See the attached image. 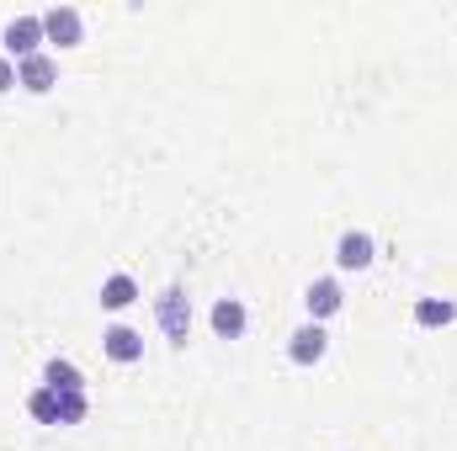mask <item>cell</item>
Listing matches in <instances>:
<instances>
[{
    "mask_svg": "<svg viewBox=\"0 0 457 451\" xmlns=\"http://www.w3.org/2000/svg\"><path fill=\"white\" fill-rule=\"evenodd\" d=\"M154 324L170 345H187L192 340V292L181 282H170L160 298H154Z\"/></svg>",
    "mask_w": 457,
    "mask_h": 451,
    "instance_id": "6da1fadb",
    "label": "cell"
},
{
    "mask_svg": "<svg viewBox=\"0 0 457 451\" xmlns=\"http://www.w3.org/2000/svg\"><path fill=\"white\" fill-rule=\"evenodd\" d=\"M43 43H48V37H43V11H16V16L0 27V53L16 59V64L32 59V53H43Z\"/></svg>",
    "mask_w": 457,
    "mask_h": 451,
    "instance_id": "7a4b0ae2",
    "label": "cell"
},
{
    "mask_svg": "<svg viewBox=\"0 0 457 451\" xmlns=\"http://www.w3.org/2000/svg\"><path fill=\"white\" fill-rule=\"evenodd\" d=\"M325 356H330V330H325V324L303 319V324L287 335V361H293V366H303V372H309V366H320Z\"/></svg>",
    "mask_w": 457,
    "mask_h": 451,
    "instance_id": "3957f363",
    "label": "cell"
},
{
    "mask_svg": "<svg viewBox=\"0 0 457 451\" xmlns=\"http://www.w3.org/2000/svg\"><path fill=\"white\" fill-rule=\"evenodd\" d=\"M345 308V287L341 276H314L309 287H303V314L314 319V324H330L336 314Z\"/></svg>",
    "mask_w": 457,
    "mask_h": 451,
    "instance_id": "277c9868",
    "label": "cell"
},
{
    "mask_svg": "<svg viewBox=\"0 0 457 451\" xmlns=\"http://www.w3.org/2000/svg\"><path fill=\"white\" fill-rule=\"evenodd\" d=\"M43 37H48L54 48H80V43H86V16H80L75 5H48V11H43Z\"/></svg>",
    "mask_w": 457,
    "mask_h": 451,
    "instance_id": "5b68a950",
    "label": "cell"
},
{
    "mask_svg": "<svg viewBox=\"0 0 457 451\" xmlns=\"http://www.w3.org/2000/svg\"><path fill=\"white\" fill-rule=\"evenodd\" d=\"M102 356H107L112 366H138V361H144V335H138L133 324L112 319V324L102 330Z\"/></svg>",
    "mask_w": 457,
    "mask_h": 451,
    "instance_id": "8992f818",
    "label": "cell"
},
{
    "mask_svg": "<svg viewBox=\"0 0 457 451\" xmlns=\"http://www.w3.org/2000/svg\"><path fill=\"white\" fill-rule=\"evenodd\" d=\"M378 260V239L367 234V228H345L341 239H336V271H367Z\"/></svg>",
    "mask_w": 457,
    "mask_h": 451,
    "instance_id": "52a82bcc",
    "label": "cell"
},
{
    "mask_svg": "<svg viewBox=\"0 0 457 451\" xmlns=\"http://www.w3.org/2000/svg\"><path fill=\"white\" fill-rule=\"evenodd\" d=\"M16 86L27 91V96H48L54 86H59V59L43 48V53H32V59H21L16 64Z\"/></svg>",
    "mask_w": 457,
    "mask_h": 451,
    "instance_id": "ba28073f",
    "label": "cell"
},
{
    "mask_svg": "<svg viewBox=\"0 0 457 451\" xmlns=\"http://www.w3.org/2000/svg\"><path fill=\"white\" fill-rule=\"evenodd\" d=\"M208 330L219 340H245L250 330V308H245V298H213V308H208Z\"/></svg>",
    "mask_w": 457,
    "mask_h": 451,
    "instance_id": "9c48e42d",
    "label": "cell"
},
{
    "mask_svg": "<svg viewBox=\"0 0 457 451\" xmlns=\"http://www.w3.org/2000/svg\"><path fill=\"white\" fill-rule=\"evenodd\" d=\"M138 298H144V292H138V282H133L128 271H112V276H102V292H96V303H102L107 314H128Z\"/></svg>",
    "mask_w": 457,
    "mask_h": 451,
    "instance_id": "30bf717a",
    "label": "cell"
},
{
    "mask_svg": "<svg viewBox=\"0 0 457 451\" xmlns=\"http://www.w3.org/2000/svg\"><path fill=\"white\" fill-rule=\"evenodd\" d=\"M410 319H415V330H453L457 324V303L453 298H415Z\"/></svg>",
    "mask_w": 457,
    "mask_h": 451,
    "instance_id": "8fae6325",
    "label": "cell"
},
{
    "mask_svg": "<svg viewBox=\"0 0 457 451\" xmlns=\"http://www.w3.org/2000/svg\"><path fill=\"white\" fill-rule=\"evenodd\" d=\"M43 388H54V393H86V372L70 356H48L43 361Z\"/></svg>",
    "mask_w": 457,
    "mask_h": 451,
    "instance_id": "7c38bea8",
    "label": "cell"
},
{
    "mask_svg": "<svg viewBox=\"0 0 457 451\" xmlns=\"http://www.w3.org/2000/svg\"><path fill=\"white\" fill-rule=\"evenodd\" d=\"M27 414H32V420H37V425H59V393H54V388H43V382H37V388H32V393H27Z\"/></svg>",
    "mask_w": 457,
    "mask_h": 451,
    "instance_id": "4fadbf2b",
    "label": "cell"
},
{
    "mask_svg": "<svg viewBox=\"0 0 457 451\" xmlns=\"http://www.w3.org/2000/svg\"><path fill=\"white\" fill-rule=\"evenodd\" d=\"M91 393H59V425H86Z\"/></svg>",
    "mask_w": 457,
    "mask_h": 451,
    "instance_id": "5bb4252c",
    "label": "cell"
},
{
    "mask_svg": "<svg viewBox=\"0 0 457 451\" xmlns=\"http://www.w3.org/2000/svg\"><path fill=\"white\" fill-rule=\"evenodd\" d=\"M5 91H16V59L0 53V96H5Z\"/></svg>",
    "mask_w": 457,
    "mask_h": 451,
    "instance_id": "9a60e30c",
    "label": "cell"
}]
</instances>
